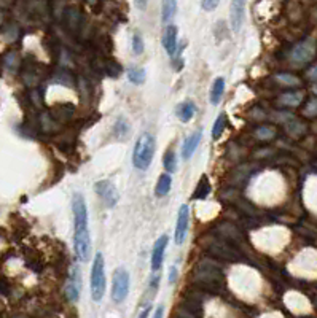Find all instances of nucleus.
Segmentation results:
<instances>
[{"label": "nucleus", "instance_id": "1", "mask_svg": "<svg viewBox=\"0 0 317 318\" xmlns=\"http://www.w3.org/2000/svg\"><path fill=\"white\" fill-rule=\"evenodd\" d=\"M74 211V250L80 261L86 263L91 256V234L88 223V207L81 193H75L72 197Z\"/></svg>", "mask_w": 317, "mask_h": 318}, {"label": "nucleus", "instance_id": "2", "mask_svg": "<svg viewBox=\"0 0 317 318\" xmlns=\"http://www.w3.org/2000/svg\"><path fill=\"white\" fill-rule=\"evenodd\" d=\"M156 140L151 134H142L134 145L133 151V164L139 170H147L151 166V161L155 156Z\"/></svg>", "mask_w": 317, "mask_h": 318}, {"label": "nucleus", "instance_id": "3", "mask_svg": "<svg viewBox=\"0 0 317 318\" xmlns=\"http://www.w3.org/2000/svg\"><path fill=\"white\" fill-rule=\"evenodd\" d=\"M105 287H107V280H105V261L101 252L94 255L92 260V267H91V298L94 302H101L104 294H105Z\"/></svg>", "mask_w": 317, "mask_h": 318}, {"label": "nucleus", "instance_id": "4", "mask_svg": "<svg viewBox=\"0 0 317 318\" xmlns=\"http://www.w3.org/2000/svg\"><path fill=\"white\" fill-rule=\"evenodd\" d=\"M129 272L124 267L115 269L113 280H112V299L113 302L120 304L128 298L129 293Z\"/></svg>", "mask_w": 317, "mask_h": 318}, {"label": "nucleus", "instance_id": "5", "mask_svg": "<svg viewBox=\"0 0 317 318\" xmlns=\"http://www.w3.org/2000/svg\"><path fill=\"white\" fill-rule=\"evenodd\" d=\"M94 190L98 193V196L102 199V202L105 207H115L116 202H118V191H116V186L110 182V180H99L94 185Z\"/></svg>", "mask_w": 317, "mask_h": 318}, {"label": "nucleus", "instance_id": "6", "mask_svg": "<svg viewBox=\"0 0 317 318\" xmlns=\"http://www.w3.org/2000/svg\"><path fill=\"white\" fill-rule=\"evenodd\" d=\"M188 221H190V208L186 204H182L179 208L177 223H175V234H174V239L177 245H182L185 242L186 232H188Z\"/></svg>", "mask_w": 317, "mask_h": 318}, {"label": "nucleus", "instance_id": "7", "mask_svg": "<svg viewBox=\"0 0 317 318\" xmlns=\"http://www.w3.org/2000/svg\"><path fill=\"white\" fill-rule=\"evenodd\" d=\"M245 4H247V0H231L230 26L233 32H239L242 29L244 19H245Z\"/></svg>", "mask_w": 317, "mask_h": 318}, {"label": "nucleus", "instance_id": "8", "mask_svg": "<svg viewBox=\"0 0 317 318\" xmlns=\"http://www.w3.org/2000/svg\"><path fill=\"white\" fill-rule=\"evenodd\" d=\"M168 243H169V237L166 234H163L156 239V242L153 245V250H151V270H153V272H158V270L161 269V264L164 260V252H166Z\"/></svg>", "mask_w": 317, "mask_h": 318}, {"label": "nucleus", "instance_id": "9", "mask_svg": "<svg viewBox=\"0 0 317 318\" xmlns=\"http://www.w3.org/2000/svg\"><path fill=\"white\" fill-rule=\"evenodd\" d=\"M315 53V46H314V42L312 40H304L301 43H298L295 48L292 51V59L295 62H308L312 59Z\"/></svg>", "mask_w": 317, "mask_h": 318}, {"label": "nucleus", "instance_id": "10", "mask_svg": "<svg viewBox=\"0 0 317 318\" xmlns=\"http://www.w3.org/2000/svg\"><path fill=\"white\" fill-rule=\"evenodd\" d=\"M177 37H179L177 26H174V24L166 26L163 33V46L169 56H174L175 51H177Z\"/></svg>", "mask_w": 317, "mask_h": 318}, {"label": "nucleus", "instance_id": "11", "mask_svg": "<svg viewBox=\"0 0 317 318\" xmlns=\"http://www.w3.org/2000/svg\"><path fill=\"white\" fill-rule=\"evenodd\" d=\"M201 137H203V129H198V131H195L193 134H190L185 138L183 147H182V159L188 161L193 156V153L196 151L199 144H201Z\"/></svg>", "mask_w": 317, "mask_h": 318}, {"label": "nucleus", "instance_id": "12", "mask_svg": "<svg viewBox=\"0 0 317 318\" xmlns=\"http://www.w3.org/2000/svg\"><path fill=\"white\" fill-rule=\"evenodd\" d=\"M80 288H81V277H80V270L77 267H74L72 270V277H70L69 284L66 287V293H67V298L70 301H77L78 299V294H80Z\"/></svg>", "mask_w": 317, "mask_h": 318}, {"label": "nucleus", "instance_id": "13", "mask_svg": "<svg viewBox=\"0 0 317 318\" xmlns=\"http://www.w3.org/2000/svg\"><path fill=\"white\" fill-rule=\"evenodd\" d=\"M175 13H177V0H161V21L164 26H169Z\"/></svg>", "mask_w": 317, "mask_h": 318}, {"label": "nucleus", "instance_id": "14", "mask_svg": "<svg viewBox=\"0 0 317 318\" xmlns=\"http://www.w3.org/2000/svg\"><path fill=\"white\" fill-rule=\"evenodd\" d=\"M196 112V107H195V102L192 100H186V102H182L177 105V109H175V115L182 121V123H188L193 115Z\"/></svg>", "mask_w": 317, "mask_h": 318}, {"label": "nucleus", "instance_id": "15", "mask_svg": "<svg viewBox=\"0 0 317 318\" xmlns=\"http://www.w3.org/2000/svg\"><path fill=\"white\" fill-rule=\"evenodd\" d=\"M223 94H225V78L217 77L212 88H210V103L218 105L223 97Z\"/></svg>", "mask_w": 317, "mask_h": 318}, {"label": "nucleus", "instance_id": "16", "mask_svg": "<svg viewBox=\"0 0 317 318\" xmlns=\"http://www.w3.org/2000/svg\"><path fill=\"white\" fill-rule=\"evenodd\" d=\"M171 186H172V175L168 173V172L161 173L158 182H156V186H155V194L158 197H164L171 191Z\"/></svg>", "mask_w": 317, "mask_h": 318}, {"label": "nucleus", "instance_id": "17", "mask_svg": "<svg viewBox=\"0 0 317 318\" xmlns=\"http://www.w3.org/2000/svg\"><path fill=\"white\" fill-rule=\"evenodd\" d=\"M210 193V183H209V179L206 175L201 176V180L198 182V186L193 193V199H206L207 194Z\"/></svg>", "mask_w": 317, "mask_h": 318}, {"label": "nucleus", "instance_id": "18", "mask_svg": "<svg viewBox=\"0 0 317 318\" xmlns=\"http://www.w3.org/2000/svg\"><path fill=\"white\" fill-rule=\"evenodd\" d=\"M163 166H164V169H166V172L171 173V175L177 170V158H175V153L172 150H168L166 153H164Z\"/></svg>", "mask_w": 317, "mask_h": 318}, {"label": "nucleus", "instance_id": "19", "mask_svg": "<svg viewBox=\"0 0 317 318\" xmlns=\"http://www.w3.org/2000/svg\"><path fill=\"white\" fill-rule=\"evenodd\" d=\"M128 80L134 85H142L145 81V70L140 67H131L128 70Z\"/></svg>", "mask_w": 317, "mask_h": 318}, {"label": "nucleus", "instance_id": "20", "mask_svg": "<svg viewBox=\"0 0 317 318\" xmlns=\"http://www.w3.org/2000/svg\"><path fill=\"white\" fill-rule=\"evenodd\" d=\"M225 124H227V116L225 115H218L217 120L214 123V127H212V138L214 140H218L220 135L223 134V129H225Z\"/></svg>", "mask_w": 317, "mask_h": 318}, {"label": "nucleus", "instance_id": "21", "mask_svg": "<svg viewBox=\"0 0 317 318\" xmlns=\"http://www.w3.org/2000/svg\"><path fill=\"white\" fill-rule=\"evenodd\" d=\"M303 99V94L301 92H289V94H284L282 97H280V103L284 105H292V107H295L298 105Z\"/></svg>", "mask_w": 317, "mask_h": 318}, {"label": "nucleus", "instance_id": "22", "mask_svg": "<svg viewBox=\"0 0 317 318\" xmlns=\"http://www.w3.org/2000/svg\"><path fill=\"white\" fill-rule=\"evenodd\" d=\"M115 132L118 134L120 137H124V135L129 132V124H128V121L124 120L123 116H121V118H118V120H116V124H115Z\"/></svg>", "mask_w": 317, "mask_h": 318}, {"label": "nucleus", "instance_id": "23", "mask_svg": "<svg viewBox=\"0 0 317 318\" xmlns=\"http://www.w3.org/2000/svg\"><path fill=\"white\" fill-rule=\"evenodd\" d=\"M133 53L134 54H142L144 53V40L142 39H140V35L139 33H134L133 35Z\"/></svg>", "mask_w": 317, "mask_h": 318}, {"label": "nucleus", "instance_id": "24", "mask_svg": "<svg viewBox=\"0 0 317 318\" xmlns=\"http://www.w3.org/2000/svg\"><path fill=\"white\" fill-rule=\"evenodd\" d=\"M276 80L280 81V83L287 85V86H293V85H298V83H300V80H298L297 77H292V75H287V74H284V75H277Z\"/></svg>", "mask_w": 317, "mask_h": 318}, {"label": "nucleus", "instance_id": "25", "mask_svg": "<svg viewBox=\"0 0 317 318\" xmlns=\"http://www.w3.org/2000/svg\"><path fill=\"white\" fill-rule=\"evenodd\" d=\"M274 129H271V127H266V126H263V127H260L257 131V137L258 138H262V140H266V138H271V137H274Z\"/></svg>", "mask_w": 317, "mask_h": 318}, {"label": "nucleus", "instance_id": "26", "mask_svg": "<svg viewBox=\"0 0 317 318\" xmlns=\"http://www.w3.org/2000/svg\"><path fill=\"white\" fill-rule=\"evenodd\" d=\"M220 4V0H203L201 2V7L204 11H214Z\"/></svg>", "mask_w": 317, "mask_h": 318}, {"label": "nucleus", "instance_id": "27", "mask_svg": "<svg viewBox=\"0 0 317 318\" xmlns=\"http://www.w3.org/2000/svg\"><path fill=\"white\" fill-rule=\"evenodd\" d=\"M306 113H308V115H317V99H314V100H311V102L308 103Z\"/></svg>", "mask_w": 317, "mask_h": 318}, {"label": "nucleus", "instance_id": "28", "mask_svg": "<svg viewBox=\"0 0 317 318\" xmlns=\"http://www.w3.org/2000/svg\"><path fill=\"white\" fill-rule=\"evenodd\" d=\"M175 278H177V267L172 266V267L169 269V281H171V284H174Z\"/></svg>", "mask_w": 317, "mask_h": 318}, {"label": "nucleus", "instance_id": "29", "mask_svg": "<svg viewBox=\"0 0 317 318\" xmlns=\"http://www.w3.org/2000/svg\"><path fill=\"white\" fill-rule=\"evenodd\" d=\"M147 4H148V0H134V5L139 10H145L147 8Z\"/></svg>", "mask_w": 317, "mask_h": 318}, {"label": "nucleus", "instance_id": "30", "mask_svg": "<svg viewBox=\"0 0 317 318\" xmlns=\"http://www.w3.org/2000/svg\"><path fill=\"white\" fill-rule=\"evenodd\" d=\"M150 310H151V305H147V307L139 313V316L137 318H148V315H150Z\"/></svg>", "mask_w": 317, "mask_h": 318}, {"label": "nucleus", "instance_id": "31", "mask_svg": "<svg viewBox=\"0 0 317 318\" xmlns=\"http://www.w3.org/2000/svg\"><path fill=\"white\" fill-rule=\"evenodd\" d=\"M163 315H164V307H163V305H158L156 310H155L153 318H163Z\"/></svg>", "mask_w": 317, "mask_h": 318}, {"label": "nucleus", "instance_id": "32", "mask_svg": "<svg viewBox=\"0 0 317 318\" xmlns=\"http://www.w3.org/2000/svg\"><path fill=\"white\" fill-rule=\"evenodd\" d=\"M309 78H314V80H317V65L311 70L309 72Z\"/></svg>", "mask_w": 317, "mask_h": 318}]
</instances>
